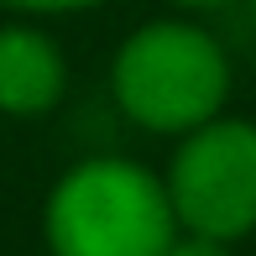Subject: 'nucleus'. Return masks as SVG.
Here are the masks:
<instances>
[{
  "mask_svg": "<svg viewBox=\"0 0 256 256\" xmlns=\"http://www.w3.org/2000/svg\"><path fill=\"white\" fill-rule=\"evenodd\" d=\"M68 63L37 26H0V115H42L63 100Z\"/></svg>",
  "mask_w": 256,
  "mask_h": 256,
  "instance_id": "4",
  "label": "nucleus"
},
{
  "mask_svg": "<svg viewBox=\"0 0 256 256\" xmlns=\"http://www.w3.org/2000/svg\"><path fill=\"white\" fill-rule=\"evenodd\" d=\"M168 199L188 236L240 240L256 230V126L204 120L183 131V146L168 168Z\"/></svg>",
  "mask_w": 256,
  "mask_h": 256,
  "instance_id": "3",
  "label": "nucleus"
},
{
  "mask_svg": "<svg viewBox=\"0 0 256 256\" xmlns=\"http://www.w3.org/2000/svg\"><path fill=\"white\" fill-rule=\"evenodd\" d=\"M172 6H188V10H214V6H230V0H172Z\"/></svg>",
  "mask_w": 256,
  "mask_h": 256,
  "instance_id": "7",
  "label": "nucleus"
},
{
  "mask_svg": "<svg viewBox=\"0 0 256 256\" xmlns=\"http://www.w3.org/2000/svg\"><path fill=\"white\" fill-rule=\"evenodd\" d=\"M168 256H230L225 240H209V236H188V240H172Z\"/></svg>",
  "mask_w": 256,
  "mask_h": 256,
  "instance_id": "6",
  "label": "nucleus"
},
{
  "mask_svg": "<svg viewBox=\"0 0 256 256\" xmlns=\"http://www.w3.org/2000/svg\"><path fill=\"white\" fill-rule=\"evenodd\" d=\"M172 240H178V214L168 183L142 162H78L48 199L52 256H168Z\"/></svg>",
  "mask_w": 256,
  "mask_h": 256,
  "instance_id": "1",
  "label": "nucleus"
},
{
  "mask_svg": "<svg viewBox=\"0 0 256 256\" xmlns=\"http://www.w3.org/2000/svg\"><path fill=\"white\" fill-rule=\"evenodd\" d=\"M251 6H256V0H251Z\"/></svg>",
  "mask_w": 256,
  "mask_h": 256,
  "instance_id": "8",
  "label": "nucleus"
},
{
  "mask_svg": "<svg viewBox=\"0 0 256 256\" xmlns=\"http://www.w3.org/2000/svg\"><path fill=\"white\" fill-rule=\"evenodd\" d=\"M110 89L142 131L183 136L220 115L230 94V63L209 32L188 21H152L120 42Z\"/></svg>",
  "mask_w": 256,
  "mask_h": 256,
  "instance_id": "2",
  "label": "nucleus"
},
{
  "mask_svg": "<svg viewBox=\"0 0 256 256\" xmlns=\"http://www.w3.org/2000/svg\"><path fill=\"white\" fill-rule=\"evenodd\" d=\"M10 10H37V16H52V10H84V6H100V0H0Z\"/></svg>",
  "mask_w": 256,
  "mask_h": 256,
  "instance_id": "5",
  "label": "nucleus"
}]
</instances>
